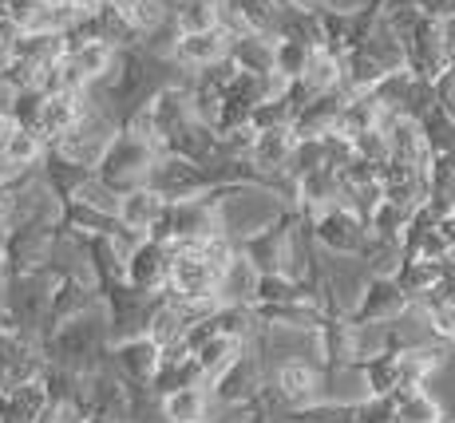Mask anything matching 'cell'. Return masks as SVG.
<instances>
[{
	"label": "cell",
	"instance_id": "1",
	"mask_svg": "<svg viewBox=\"0 0 455 423\" xmlns=\"http://www.w3.org/2000/svg\"><path fill=\"white\" fill-rule=\"evenodd\" d=\"M108 348H111V337H108V313H103V305L87 308V313L56 324V329H48L40 337L44 364L64 368V372H80V376L108 368Z\"/></svg>",
	"mask_w": 455,
	"mask_h": 423
},
{
	"label": "cell",
	"instance_id": "2",
	"mask_svg": "<svg viewBox=\"0 0 455 423\" xmlns=\"http://www.w3.org/2000/svg\"><path fill=\"white\" fill-rule=\"evenodd\" d=\"M380 24L388 28L392 44H396L400 64L416 79L432 84V79L448 68V48H443V36H440V16L419 12L412 4H384Z\"/></svg>",
	"mask_w": 455,
	"mask_h": 423
},
{
	"label": "cell",
	"instance_id": "3",
	"mask_svg": "<svg viewBox=\"0 0 455 423\" xmlns=\"http://www.w3.org/2000/svg\"><path fill=\"white\" fill-rule=\"evenodd\" d=\"M155 163H159V147H155L139 127L119 123L116 139H111L108 151L100 155V163L92 166V174L103 190H111L119 198V194H127L135 187H147Z\"/></svg>",
	"mask_w": 455,
	"mask_h": 423
},
{
	"label": "cell",
	"instance_id": "4",
	"mask_svg": "<svg viewBox=\"0 0 455 423\" xmlns=\"http://www.w3.org/2000/svg\"><path fill=\"white\" fill-rule=\"evenodd\" d=\"M297 206H282L274 222L258 226V230L242 234L234 242L238 261H246L253 273H285V277H301L297 269Z\"/></svg>",
	"mask_w": 455,
	"mask_h": 423
},
{
	"label": "cell",
	"instance_id": "5",
	"mask_svg": "<svg viewBox=\"0 0 455 423\" xmlns=\"http://www.w3.org/2000/svg\"><path fill=\"white\" fill-rule=\"evenodd\" d=\"M56 245H60L56 242V210H44V214L8 222L4 230H0V273H4V281L44 269L52 261Z\"/></svg>",
	"mask_w": 455,
	"mask_h": 423
},
{
	"label": "cell",
	"instance_id": "6",
	"mask_svg": "<svg viewBox=\"0 0 455 423\" xmlns=\"http://www.w3.org/2000/svg\"><path fill=\"white\" fill-rule=\"evenodd\" d=\"M210 400L214 408H242V411H266V384H261V340H246L234 360L210 380Z\"/></svg>",
	"mask_w": 455,
	"mask_h": 423
},
{
	"label": "cell",
	"instance_id": "7",
	"mask_svg": "<svg viewBox=\"0 0 455 423\" xmlns=\"http://www.w3.org/2000/svg\"><path fill=\"white\" fill-rule=\"evenodd\" d=\"M305 226L313 234V245H325L329 253H340V258H369V253H376L369 226L348 202H329L317 214L305 218Z\"/></svg>",
	"mask_w": 455,
	"mask_h": 423
},
{
	"label": "cell",
	"instance_id": "8",
	"mask_svg": "<svg viewBox=\"0 0 455 423\" xmlns=\"http://www.w3.org/2000/svg\"><path fill=\"white\" fill-rule=\"evenodd\" d=\"M313 337H317V348H321V372H325V380H332V376L345 372V368H353L356 352H361V329L348 321L340 305L321 313Z\"/></svg>",
	"mask_w": 455,
	"mask_h": 423
},
{
	"label": "cell",
	"instance_id": "9",
	"mask_svg": "<svg viewBox=\"0 0 455 423\" xmlns=\"http://www.w3.org/2000/svg\"><path fill=\"white\" fill-rule=\"evenodd\" d=\"M116 131H119V123L111 119V116H103V111L92 103V108H87L84 116L76 119V127L64 131V135L52 143V151L64 155L68 163L95 166V163H100V155L108 151V143L116 139Z\"/></svg>",
	"mask_w": 455,
	"mask_h": 423
},
{
	"label": "cell",
	"instance_id": "10",
	"mask_svg": "<svg viewBox=\"0 0 455 423\" xmlns=\"http://www.w3.org/2000/svg\"><path fill=\"white\" fill-rule=\"evenodd\" d=\"M282 423H392V395H364L356 403L317 400L305 408H285Z\"/></svg>",
	"mask_w": 455,
	"mask_h": 423
},
{
	"label": "cell",
	"instance_id": "11",
	"mask_svg": "<svg viewBox=\"0 0 455 423\" xmlns=\"http://www.w3.org/2000/svg\"><path fill=\"white\" fill-rule=\"evenodd\" d=\"M234 32L226 24H210V28H190V32H171V44L163 48V56L182 72H198V68L226 60Z\"/></svg>",
	"mask_w": 455,
	"mask_h": 423
},
{
	"label": "cell",
	"instance_id": "12",
	"mask_svg": "<svg viewBox=\"0 0 455 423\" xmlns=\"http://www.w3.org/2000/svg\"><path fill=\"white\" fill-rule=\"evenodd\" d=\"M412 308V297L400 289V281L392 277V273H372L369 281H364L361 297H356V305L348 308V321L356 324V329H364V324H384V321H396L400 313H408Z\"/></svg>",
	"mask_w": 455,
	"mask_h": 423
},
{
	"label": "cell",
	"instance_id": "13",
	"mask_svg": "<svg viewBox=\"0 0 455 423\" xmlns=\"http://www.w3.org/2000/svg\"><path fill=\"white\" fill-rule=\"evenodd\" d=\"M52 266H56V261H52ZM95 305H100L95 281H92V277H84V273H76V269L56 266V281H52L48 313H44V329H40V337H44L48 329H56V324L72 321V316L87 313V308H95Z\"/></svg>",
	"mask_w": 455,
	"mask_h": 423
},
{
	"label": "cell",
	"instance_id": "14",
	"mask_svg": "<svg viewBox=\"0 0 455 423\" xmlns=\"http://www.w3.org/2000/svg\"><path fill=\"white\" fill-rule=\"evenodd\" d=\"M159 360H163V345L155 337H147V332L111 340V348H108V364L131 387H151L155 372H159Z\"/></svg>",
	"mask_w": 455,
	"mask_h": 423
},
{
	"label": "cell",
	"instance_id": "15",
	"mask_svg": "<svg viewBox=\"0 0 455 423\" xmlns=\"http://www.w3.org/2000/svg\"><path fill=\"white\" fill-rule=\"evenodd\" d=\"M166 269H171V250L159 237H139L124 253V277L143 293H163L166 289Z\"/></svg>",
	"mask_w": 455,
	"mask_h": 423
},
{
	"label": "cell",
	"instance_id": "16",
	"mask_svg": "<svg viewBox=\"0 0 455 423\" xmlns=\"http://www.w3.org/2000/svg\"><path fill=\"white\" fill-rule=\"evenodd\" d=\"M282 20L285 12L277 0H222L218 8V24H226L234 36H274Z\"/></svg>",
	"mask_w": 455,
	"mask_h": 423
},
{
	"label": "cell",
	"instance_id": "17",
	"mask_svg": "<svg viewBox=\"0 0 455 423\" xmlns=\"http://www.w3.org/2000/svg\"><path fill=\"white\" fill-rule=\"evenodd\" d=\"M234 76H238V64L226 56V60H214V64L198 68V72L187 79L190 108H195V116L210 123V127H214V116H218V108H222V95H226V87L234 84Z\"/></svg>",
	"mask_w": 455,
	"mask_h": 423
},
{
	"label": "cell",
	"instance_id": "18",
	"mask_svg": "<svg viewBox=\"0 0 455 423\" xmlns=\"http://www.w3.org/2000/svg\"><path fill=\"white\" fill-rule=\"evenodd\" d=\"M92 108V95L76 92V87H60V92H44L40 103V119H36V135L44 139V147H52L64 131L76 127V119Z\"/></svg>",
	"mask_w": 455,
	"mask_h": 423
},
{
	"label": "cell",
	"instance_id": "19",
	"mask_svg": "<svg viewBox=\"0 0 455 423\" xmlns=\"http://www.w3.org/2000/svg\"><path fill=\"white\" fill-rule=\"evenodd\" d=\"M297 151V135L290 123H274V127H253V139L246 147V163L266 174H285L290 158Z\"/></svg>",
	"mask_w": 455,
	"mask_h": 423
},
{
	"label": "cell",
	"instance_id": "20",
	"mask_svg": "<svg viewBox=\"0 0 455 423\" xmlns=\"http://www.w3.org/2000/svg\"><path fill=\"white\" fill-rule=\"evenodd\" d=\"M384 135H388V163L412 166V171L427 174V166H432V143H427L424 127L416 119L392 116L384 123Z\"/></svg>",
	"mask_w": 455,
	"mask_h": 423
},
{
	"label": "cell",
	"instance_id": "21",
	"mask_svg": "<svg viewBox=\"0 0 455 423\" xmlns=\"http://www.w3.org/2000/svg\"><path fill=\"white\" fill-rule=\"evenodd\" d=\"M348 95L353 92H345V87H329V92L309 95L305 108L297 111L293 123H290L297 143H301V139H321V135H329V131H337V119H340V111H345Z\"/></svg>",
	"mask_w": 455,
	"mask_h": 423
},
{
	"label": "cell",
	"instance_id": "22",
	"mask_svg": "<svg viewBox=\"0 0 455 423\" xmlns=\"http://www.w3.org/2000/svg\"><path fill=\"white\" fill-rule=\"evenodd\" d=\"M246 305L261 329H297V332H313L321 313L332 308L321 301H246Z\"/></svg>",
	"mask_w": 455,
	"mask_h": 423
},
{
	"label": "cell",
	"instance_id": "23",
	"mask_svg": "<svg viewBox=\"0 0 455 423\" xmlns=\"http://www.w3.org/2000/svg\"><path fill=\"white\" fill-rule=\"evenodd\" d=\"M325 372L317 364H305V360H285L277 368V395H282L285 408H305V403L325 400Z\"/></svg>",
	"mask_w": 455,
	"mask_h": 423
},
{
	"label": "cell",
	"instance_id": "24",
	"mask_svg": "<svg viewBox=\"0 0 455 423\" xmlns=\"http://www.w3.org/2000/svg\"><path fill=\"white\" fill-rule=\"evenodd\" d=\"M163 206H166V198L159 190L135 187V190H127L116 198V218L124 222V230H131L135 237H147L155 230V222L163 218Z\"/></svg>",
	"mask_w": 455,
	"mask_h": 423
},
{
	"label": "cell",
	"instance_id": "25",
	"mask_svg": "<svg viewBox=\"0 0 455 423\" xmlns=\"http://www.w3.org/2000/svg\"><path fill=\"white\" fill-rule=\"evenodd\" d=\"M159 416L166 423H214V400L206 384H187L159 395Z\"/></svg>",
	"mask_w": 455,
	"mask_h": 423
},
{
	"label": "cell",
	"instance_id": "26",
	"mask_svg": "<svg viewBox=\"0 0 455 423\" xmlns=\"http://www.w3.org/2000/svg\"><path fill=\"white\" fill-rule=\"evenodd\" d=\"M48 387L36 380H16V384H0V423H32L48 408Z\"/></svg>",
	"mask_w": 455,
	"mask_h": 423
},
{
	"label": "cell",
	"instance_id": "27",
	"mask_svg": "<svg viewBox=\"0 0 455 423\" xmlns=\"http://www.w3.org/2000/svg\"><path fill=\"white\" fill-rule=\"evenodd\" d=\"M313 44H317V40L301 36V32H290V28H282V32H274V36H269V48H274V79H277V84H293V79H301Z\"/></svg>",
	"mask_w": 455,
	"mask_h": 423
},
{
	"label": "cell",
	"instance_id": "28",
	"mask_svg": "<svg viewBox=\"0 0 455 423\" xmlns=\"http://www.w3.org/2000/svg\"><path fill=\"white\" fill-rule=\"evenodd\" d=\"M396 340H388L380 352H372V356H356L353 368L364 376V387H369V395H392L400 392V368H396Z\"/></svg>",
	"mask_w": 455,
	"mask_h": 423
},
{
	"label": "cell",
	"instance_id": "29",
	"mask_svg": "<svg viewBox=\"0 0 455 423\" xmlns=\"http://www.w3.org/2000/svg\"><path fill=\"white\" fill-rule=\"evenodd\" d=\"M392 116L384 111V103L376 100L372 92H353L348 95V103H345V111H340V119H337V131L340 135H364V131H376V127H384Z\"/></svg>",
	"mask_w": 455,
	"mask_h": 423
},
{
	"label": "cell",
	"instance_id": "30",
	"mask_svg": "<svg viewBox=\"0 0 455 423\" xmlns=\"http://www.w3.org/2000/svg\"><path fill=\"white\" fill-rule=\"evenodd\" d=\"M443 403L424 392V384L392 392V423H443Z\"/></svg>",
	"mask_w": 455,
	"mask_h": 423
},
{
	"label": "cell",
	"instance_id": "31",
	"mask_svg": "<svg viewBox=\"0 0 455 423\" xmlns=\"http://www.w3.org/2000/svg\"><path fill=\"white\" fill-rule=\"evenodd\" d=\"M408 214H412V210L396 206V202H388V198H380L369 214H364V226H369V237H372L376 250H396Z\"/></svg>",
	"mask_w": 455,
	"mask_h": 423
},
{
	"label": "cell",
	"instance_id": "32",
	"mask_svg": "<svg viewBox=\"0 0 455 423\" xmlns=\"http://www.w3.org/2000/svg\"><path fill=\"white\" fill-rule=\"evenodd\" d=\"M226 56L238 64V72L274 76V48H269V36H234Z\"/></svg>",
	"mask_w": 455,
	"mask_h": 423
},
{
	"label": "cell",
	"instance_id": "33",
	"mask_svg": "<svg viewBox=\"0 0 455 423\" xmlns=\"http://www.w3.org/2000/svg\"><path fill=\"white\" fill-rule=\"evenodd\" d=\"M253 340V337H250ZM246 340L242 337H230V332H214V337H206L203 345L195 348V360H198V368H203V376H206V384L214 380L218 372H222L226 364L234 360V352H238Z\"/></svg>",
	"mask_w": 455,
	"mask_h": 423
},
{
	"label": "cell",
	"instance_id": "34",
	"mask_svg": "<svg viewBox=\"0 0 455 423\" xmlns=\"http://www.w3.org/2000/svg\"><path fill=\"white\" fill-rule=\"evenodd\" d=\"M301 84L309 87L313 95L317 92H329V87H340V60L325 52L321 44L309 48V60H305V72H301Z\"/></svg>",
	"mask_w": 455,
	"mask_h": 423
},
{
	"label": "cell",
	"instance_id": "35",
	"mask_svg": "<svg viewBox=\"0 0 455 423\" xmlns=\"http://www.w3.org/2000/svg\"><path fill=\"white\" fill-rule=\"evenodd\" d=\"M44 151H48V147H44V139L36 135V131H28V127H16L12 135H8V143H4V158H12L16 166H28V171H36L40 166V158H44Z\"/></svg>",
	"mask_w": 455,
	"mask_h": 423
},
{
	"label": "cell",
	"instance_id": "36",
	"mask_svg": "<svg viewBox=\"0 0 455 423\" xmlns=\"http://www.w3.org/2000/svg\"><path fill=\"white\" fill-rule=\"evenodd\" d=\"M412 305L424 308L427 324H432L435 337H443L448 345H455V305L451 301H435V297H416Z\"/></svg>",
	"mask_w": 455,
	"mask_h": 423
},
{
	"label": "cell",
	"instance_id": "37",
	"mask_svg": "<svg viewBox=\"0 0 455 423\" xmlns=\"http://www.w3.org/2000/svg\"><path fill=\"white\" fill-rule=\"evenodd\" d=\"M353 155L364 158V163H372V166L388 163V135H384V127L364 131V135H353Z\"/></svg>",
	"mask_w": 455,
	"mask_h": 423
},
{
	"label": "cell",
	"instance_id": "38",
	"mask_svg": "<svg viewBox=\"0 0 455 423\" xmlns=\"http://www.w3.org/2000/svg\"><path fill=\"white\" fill-rule=\"evenodd\" d=\"M432 103H435V111L455 127V72L451 68H443V72L432 79Z\"/></svg>",
	"mask_w": 455,
	"mask_h": 423
},
{
	"label": "cell",
	"instance_id": "39",
	"mask_svg": "<svg viewBox=\"0 0 455 423\" xmlns=\"http://www.w3.org/2000/svg\"><path fill=\"white\" fill-rule=\"evenodd\" d=\"M384 4H412L432 16H455V0H384Z\"/></svg>",
	"mask_w": 455,
	"mask_h": 423
},
{
	"label": "cell",
	"instance_id": "40",
	"mask_svg": "<svg viewBox=\"0 0 455 423\" xmlns=\"http://www.w3.org/2000/svg\"><path fill=\"white\" fill-rule=\"evenodd\" d=\"M440 36H443L448 56H455V16H440Z\"/></svg>",
	"mask_w": 455,
	"mask_h": 423
},
{
	"label": "cell",
	"instance_id": "41",
	"mask_svg": "<svg viewBox=\"0 0 455 423\" xmlns=\"http://www.w3.org/2000/svg\"><path fill=\"white\" fill-rule=\"evenodd\" d=\"M16 131V123H12V116L8 111H0V151H4V143H8V135Z\"/></svg>",
	"mask_w": 455,
	"mask_h": 423
},
{
	"label": "cell",
	"instance_id": "42",
	"mask_svg": "<svg viewBox=\"0 0 455 423\" xmlns=\"http://www.w3.org/2000/svg\"><path fill=\"white\" fill-rule=\"evenodd\" d=\"M60 4H68V8H76V12H95V8H100L103 4V0H60Z\"/></svg>",
	"mask_w": 455,
	"mask_h": 423
},
{
	"label": "cell",
	"instance_id": "43",
	"mask_svg": "<svg viewBox=\"0 0 455 423\" xmlns=\"http://www.w3.org/2000/svg\"><path fill=\"white\" fill-rule=\"evenodd\" d=\"M84 423H116V419H111V416H108V411L92 408V411H87V419H84Z\"/></svg>",
	"mask_w": 455,
	"mask_h": 423
},
{
	"label": "cell",
	"instance_id": "44",
	"mask_svg": "<svg viewBox=\"0 0 455 423\" xmlns=\"http://www.w3.org/2000/svg\"><path fill=\"white\" fill-rule=\"evenodd\" d=\"M8 8H12V0H0V24H8Z\"/></svg>",
	"mask_w": 455,
	"mask_h": 423
},
{
	"label": "cell",
	"instance_id": "45",
	"mask_svg": "<svg viewBox=\"0 0 455 423\" xmlns=\"http://www.w3.org/2000/svg\"><path fill=\"white\" fill-rule=\"evenodd\" d=\"M448 68H451V72H455V56H448Z\"/></svg>",
	"mask_w": 455,
	"mask_h": 423
},
{
	"label": "cell",
	"instance_id": "46",
	"mask_svg": "<svg viewBox=\"0 0 455 423\" xmlns=\"http://www.w3.org/2000/svg\"><path fill=\"white\" fill-rule=\"evenodd\" d=\"M317 4H337V0H317Z\"/></svg>",
	"mask_w": 455,
	"mask_h": 423
},
{
	"label": "cell",
	"instance_id": "47",
	"mask_svg": "<svg viewBox=\"0 0 455 423\" xmlns=\"http://www.w3.org/2000/svg\"><path fill=\"white\" fill-rule=\"evenodd\" d=\"M443 423H455V416H443Z\"/></svg>",
	"mask_w": 455,
	"mask_h": 423
}]
</instances>
